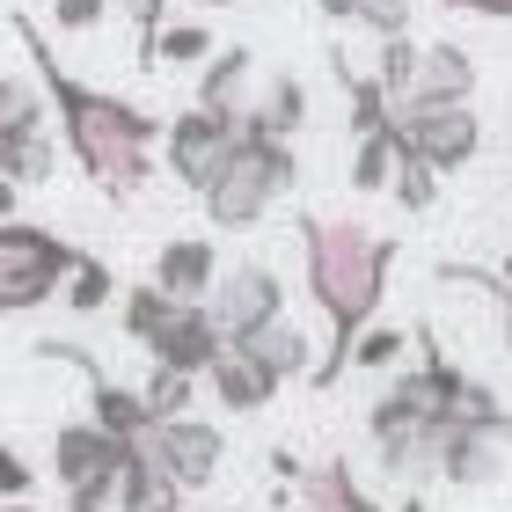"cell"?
Returning <instances> with one entry per match:
<instances>
[{
  "instance_id": "obj_2",
  "label": "cell",
  "mask_w": 512,
  "mask_h": 512,
  "mask_svg": "<svg viewBox=\"0 0 512 512\" xmlns=\"http://www.w3.org/2000/svg\"><path fill=\"white\" fill-rule=\"evenodd\" d=\"M388 264H395V249L366 220H352V213H300V271H308V300L322 308V322H330V359L308 374L315 388H337L352 337L381 315Z\"/></svg>"
},
{
  "instance_id": "obj_25",
  "label": "cell",
  "mask_w": 512,
  "mask_h": 512,
  "mask_svg": "<svg viewBox=\"0 0 512 512\" xmlns=\"http://www.w3.org/2000/svg\"><path fill=\"white\" fill-rule=\"evenodd\" d=\"M139 403H147V417H154V425H169V417H191V403H198V381H183V374H169V366H154V374H147V388H139Z\"/></svg>"
},
{
  "instance_id": "obj_5",
  "label": "cell",
  "mask_w": 512,
  "mask_h": 512,
  "mask_svg": "<svg viewBox=\"0 0 512 512\" xmlns=\"http://www.w3.org/2000/svg\"><path fill=\"white\" fill-rule=\"evenodd\" d=\"M74 256H81V249L66 242V235H52V227L0 220V322L44 308V300H59Z\"/></svg>"
},
{
  "instance_id": "obj_30",
  "label": "cell",
  "mask_w": 512,
  "mask_h": 512,
  "mask_svg": "<svg viewBox=\"0 0 512 512\" xmlns=\"http://www.w3.org/2000/svg\"><path fill=\"white\" fill-rule=\"evenodd\" d=\"M103 15H110V0H52V30H66V37L96 30Z\"/></svg>"
},
{
  "instance_id": "obj_37",
  "label": "cell",
  "mask_w": 512,
  "mask_h": 512,
  "mask_svg": "<svg viewBox=\"0 0 512 512\" xmlns=\"http://www.w3.org/2000/svg\"><path fill=\"white\" fill-rule=\"evenodd\" d=\"M183 8H242V0H183Z\"/></svg>"
},
{
  "instance_id": "obj_26",
  "label": "cell",
  "mask_w": 512,
  "mask_h": 512,
  "mask_svg": "<svg viewBox=\"0 0 512 512\" xmlns=\"http://www.w3.org/2000/svg\"><path fill=\"white\" fill-rule=\"evenodd\" d=\"M410 74H417V37H410V30L381 37V66H374V88H381L388 103H403V96H410Z\"/></svg>"
},
{
  "instance_id": "obj_15",
  "label": "cell",
  "mask_w": 512,
  "mask_h": 512,
  "mask_svg": "<svg viewBox=\"0 0 512 512\" xmlns=\"http://www.w3.org/2000/svg\"><path fill=\"white\" fill-rule=\"evenodd\" d=\"M469 96H476V59L461 44H417V74L403 103H469Z\"/></svg>"
},
{
  "instance_id": "obj_34",
  "label": "cell",
  "mask_w": 512,
  "mask_h": 512,
  "mask_svg": "<svg viewBox=\"0 0 512 512\" xmlns=\"http://www.w3.org/2000/svg\"><path fill=\"white\" fill-rule=\"evenodd\" d=\"M30 96H37V88L22 81V74H8V59H0V110H15V103H30Z\"/></svg>"
},
{
  "instance_id": "obj_29",
  "label": "cell",
  "mask_w": 512,
  "mask_h": 512,
  "mask_svg": "<svg viewBox=\"0 0 512 512\" xmlns=\"http://www.w3.org/2000/svg\"><path fill=\"white\" fill-rule=\"evenodd\" d=\"M169 308H176V300H169V293H154L147 278H139V286L125 293V337H132V344H147L161 322H169Z\"/></svg>"
},
{
  "instance_id": "obj_38",
  "label": "cell",
  "mask_w": 512,
  "mask_h": 512,
  "mask_svg": "<svg viewBox=\"0 0 512 512\" xmlns=\"http://www.w3.org/2000/svg\"><path fill=\"white\" fill-rule=\"evenodd\" d=\"M498 286H512V256H505V271H498Z\"/></svg>"
},
{
  "instance_id": "obj_11",
  "label": "cell",
  "mask_w": 512,
  "mask_h": 512,
  "mask_svg": "<svg viewBox=\"0 0 512 512\" xmlns=\"http://www.w3.org/2000/svg\"><path fill=\"white\" fill-rule=\"evenodd\" d=\"M139 447L169 469L176 491H205V483L227 469V439H220V425H205V417H169V425H154Z\"/></svg>"
},
{
  "instance_id": "obj_12",
  "label": "cell",
  "mask_w": 512,
  "mask_h": 512,
  "mask_svg": "<svg viewBox=\"0 0 512 512\" xmlns=\"http://www.w3.org/2000/svg\"><path fill=\"white\" fill-rule=\"evenodd\" d=\"M220 322H213V308H205V300H176L169 308V322H161V330L139 344V352H147L154 366H169V374H183V381H198L205 366L220 359Z\"/></svg>"
},
{
  "instance_id": "obj_28",
  "label": "cell",
  "mask_w": 512,
  "mask_h": 512,
  "mask_svg": "<svg viewBox=\"0 0 512 512\" xmlns=\"http://www.w3.org/2000/svg\"><path fill=\"white\" fill-rule=\"evenodd\" d=\"M403 330H374V322H366V330L352 337V352H344V374H381V366H395L403 359Z\"/></svg>"
},
{
  "instance_id": "obj_13",
  "label": "cell",
  "mask_w": 512,
  "mask_h": 512,
  "mask_svg": "<svg viewBox=\"0 0 512 512\" xmlns=\"http://www.w3.org/2000/svg\"><path fill=\"white\" fill-rule=\"evenodd\" d=\"M52 169H59V147H52V132H44V96L0 110V176L22 191V183H44Z\"/></svg>"
},
{
  "instance_id": "obj_31",
  "label": "cell",
  "mask_w": 512,
  "mask_h": 512,
  "mask_svg": "<svg viewBox=\"0 0 512 512\" xmlns=\"http://www.w3.org/2000/svg\"><path fill=\"white\" fill-rule=\"evenodd\" d=\"M110 8L132 15V30H139V66H147V44H154L161 22H169V0H110Z\"/></svg>"
},
{
  "instance_id": "obj_35",
  "label": "cell",
  "mask_w": 512,
  "mask_h": 512,
  "mask_svg": "<svg viewBox=\"0 0 512 512\" xmlns=\"http://www.w3.org/2000/svg\"><path fill=\"white\" fill-rule=\"evenodd\" d=\"M330 22H366V0H315Z\"/></svg>"
},
{
  "instance_id": "obj_22",
  "label": "cell",
  "mask_w": 512,
  "mask_h": 512,
  "mask_svg": "<svg viewBox=\"0 0 512 512\" xmlns=\"http://www.w3.org/2000/svg\"><path fill=\"white\" fill-rule=\"evenodd\" d=\"M395 154H403V132H395V125H381V132H352V191L381 198Z\"/></svg>"
},
{
  "instance_id": "obj_10",
  "label": "cell",
  "mask_w": 512,
  "mask_h": 512,
  "mask_svg": "<svg viewBox=\"0 0 512 512\" xmlns=\"http://www.w3.org/2000/svg\"><path fill=\"white\" fill-rule=\"evenodd\" d=\"M227 139H235V118H220V110H176L169 125H161L154 139V154H161V169H169L183 191H205V176L220 169V154H227Z\"/></svg>"
},
{
  "instance_id": "obj_23",
  "label": "cell",
  "mask_w": 512,
  "mask_h": 512,
  "mask_svg": "<svg viewBox=\"0 0 512 512\" xmlns=\"http://www.w3.org/2000/svg\"><path fill=\"white\" fill-rule=\"evenodd\" d=\"M213 59V30L205 22H161L147 44V66H205Z\"/></svg>"
},
{
  "instance_id": "obj_24",
  "label": "cell",
  "mask_w": 512,
  "mask_h": 512,
  "mask_svg": "<svg viewBox=\"0 0 512 512\" xmlns=\"http://www.w3.org/2000/svg\"><path fill=\"white\" fill-rule=\"evenodd\" d=\"M110 293H118V278H110V264H103V256H88V249H81V256H74V271H66V286H59V300H66L74 315H96Z\"/></svg>"
},
{
  "instance_id": "obj_19",
  "label": "cell",
  "mask_w": 512,
  "mask_h": 512,
  "mask_svg": "<svg viewBox=\"0 0 512 512\" xmlns=\"http://www.w3.org/2000/svg\"><path fill=\"white\" fill-rule=\"evenodd\" d=\"M110 512H183V491L169 483V469L139 447H125V469H118V498H110Z\"/></svg>"
},
{
  "instance_id": "obj_9",
  "label": "cell",
  "mask_w": 512,
  "mask_h": 512,
  "mask_svg": "<svg viewBox=\"0 0 512 512\" xmlns=\"http://www.w3.org/2000/svg\"><path fill=\"white\" fill-rule=\"evenodd\" d=\"M205 308H213L220 337H249V330H264V322L286 315V286H278L271 264H256V256H249V264H220Z\"/></svg>"
},
{
  "instance_id": "obj_3",
  "label": "cell",
  "mask_w": 512,
  "mask_h": 512,
  "mask_svg": "<svg viewBox=\"0 0 512 512\" xmlns=\"http://www.w3.org/2000/svg\"><path fill=\"white\" fill-rule=\"evenodd\" d=\"M491 403H498V395L483 381H469L425 337V366H417V374H395L374 395V410H366V439H374L381 469L403 483V491H417V483L439 476V439H447V425H454V417H469V410H491Z\"/></svg>"
},
{
  "instance_id": "obj_7",
  "label": "cell",
  "mask_w": 512,
  "mask_h": 512,
  "mask_svg": "<svg viewBox=\"0 0 512 512\" xmlns=\"http://www.w3.org/2000/svg\"><path fill=\"white\" fill-rule=\"evenodd\" d=\"M395 132H403V147L425 161L432 176H454V169H469V161L483 154L476 103H403L395 110Z\"/></svg>"
},
{
  "instance_id": "obj_27",
  "label": "cell",
  "mask_w": 512,
  "mask_h": 512,
  "mask_svg": "<svg viewBox=\"0 0 512 512\" xmlns=\"http://www.w3.org/2000/svg\"><path fill=\"white\" fill-rule=\"evenodd\" d=\"M388 191H395V205H403V213H432L439 176H432L425 161H417V154L403 147V154H395V169H388Z\"/></svg>"
},
{
  "instance_id": "obj_20",
  "label": "cell",
  "mask_w": 512,
  "mask_h": 512,
  "mask_svg": "<svg viewBox=\"0 0 512 512\" xmlns=\"http://www.w3.org/2000/svg\"><path fill=\"white\" fill-rule=\"evenodd\" d=\"M227 344H242V352L264 366V374L286 388V381H300V374H315V359H308V330H293L286 315L278 322H264V330H249V337H227Z\"/></svg>"
},
{
  "instance_id": "obj_36",
  "label": "cell",
  "mask_w": 512,
  "mask_h": 512,
  "mask_svg": "<svg viewBox=\"0 0 512 512\" xmlns=\"http://www.w3.org/2000/svg\"><path fill=\"white\" fill-rule=\"evenodd\" d=\"M498 300H505V352H512V286H498Z\"/></svg>"
},
{
  "instance_id": "obj_17",
  "label": "cell",
  "mask_w": 512,
  "mask_h": 512,
  "mask_svg": "<svg viewBox=\"0 0 512 512\" xmlns=\"http://www.w3.org/2000/svg\"><path fill=\"white\" fill-rule=\"evenodd\" d=\"M293 505H300V512H388V505H374V498L359 491L352 461H337V454L293 476Z\"/></svg>"
},
{
  "instance_id": "obj_8",
  "label": "cell",
  "mask_w": 512,
  "mask_h": 512,
  "mask_svg": "<svg viewBox=\"0 0 512 512\" xmlns=\"http://www.w3.org/2000/svg\"><path fill=\"white\" fill-rule=\"evenodd\" d=\"M505 469H512V410L491 403V410L454 417L447 439H439V476H447L454 491H483V483H498Z\"/></svg>"
},
{
  "instance_id": "obj_33",
  "label": "cell",
  "mask_w": 512,
  "mask_h": 512,
  "mask_svg": "<svg viewBox=\"0 0 512 512\" xmlns=\"http://www.w3.org/2000/svg\"><path fill=\"white\" fill-rule=\"evenodd\" d=\"M454 15H483V22H512V0H447Z\"/></svg>"
},
{
  "instance_id": "obj_21",
  "label": "cell",
  "mask_w": 512,
  "mask_h": 512,
  "mask_svg": "<svg viewBox=\"0 0 512 512\" xmlns=\"http://www.w3.org/2000/svg\"><path fill=\"white\" fill-rule=\"evenodd\" d=\"M249 118L264 132H278V139H293L300 125H308V88H300V74L264 81V96H249Z\"/></svg>"
},
{
  "instance_id": "obj_1",
  "label": "cell",
  "mask_w": 512,
  "mask_h": 512,
  "mask_svg": "<svg viewBox=\"0 0 512 512\" xmlns=\"http://www.w3.org/2000/svg\"><path fill=\"white\" fill-rule=\"evenodd\" d=\"M15 22V37H22V52H30V66H37V88H44V103H52V118H59V139H66V154L81 161V176L96 183L103 198H139L147 191V176H154V139H161V125L147 118L139 103H125V96H110V88H96V81H81V74H66L59 66V52L44 44V30H37V15H8Z\"/></svg>"
},
{
  "instance_id": "obj_18",
  "label": "cell",
  "mask_w": 512,
  "mask_h": 512,
  "mask_svg": "<svg viewBox=\"0 0 512 512\" xmlns=\"http://www.w3.org/2000/svg\"><path fill=\"white\" fill-rule=\"evenodd\" d=\"M249 81H256V52L249 44H213V59H205L198 74V110H220V118H242L249 110Z\"/></svg>"
},
{
  "instance_id": "obj_16",
  "label": "cell",
  "mask_w": 512,
  "mask_h": 512,
  "mask_svg": "<svg viewBox=\"0 0 512 512\" xmlns=\"http://www.w3.org/2000/svg\"><path fill=\"white\" fill-rule=\"evenodd\" d=\"M198 381L220 395V410H227V417H249V410H264L271 395H278V381H271V374H264V366H256L249 352H242V344H220V359L205 366Z\"/></svg>"
},
{
  "instance_id": "obj_32",
  "label": "cell",
  "mask_w": 512,
  "mask_h": 512,
  "mask_svg": "<svg viewBox=\"0 0 512 512\" xmlns=\"http://www.w3.org/2000/svg\"><path fill=\"white\" fill-rule=\"evenodd\" d=\"M30 461H22L15 447H8V439H0V505H15V498H30Z\"/></svg>"
},
{
  "instance_id": "obj_4",
  "label": "cell",
  "mask_w": 512,
  "mask_h": 512,
  "mask_svg": "<svg viewBox=\"0 0 512 512\" xmlns=\"http://www.w3.org/2000/svg\"><path fill=\"white\" fill-rule=\"evenodd\" d=\"M293 183H300L293 139L264 132V125L242 110V118H235V139H227V154H220V169L205 176V191H198V205H205V220H213L220 235H242V227H256L278 198L293 191Z\"/></svg>"
},
{
  "instance_id": "obj_14",
  "label": "cell",
  "mask_w": 512,
  "mask_h": 512,
  "mask_svg": "<svg viewBox=\"0 0 512 512\" xmlns=\"http://www.w3.org/2000/svg\"><path fill=\"white\" fill-rule=\"evenodd\" d=\"M213 278H220V249H213V235H176V242H161L147 286L169 293V300H205V293H213Z\"/></svg>"
},
{
  "instance_id": "obj_6",
  "label": "cell",
  "mask_w": 512,
  "mask_h": 512,
  "mask_svg": "<svg viewBox=\"0 0 512 512\" xmlns=\"http://www.w3.org/2000/svg\"><path fill=\"white\" fill-rule=\"evenodd\" d=\"M125 469V439H110L96 417H74L52 439V476L66 483V512H110Z\"/></svg>"
},
{
  "instance_id": "obj_39",
  "label": "cell",
  "mask_w": 512,
  "mask_h": 512,
  "mask_svg": "<svg viewBox=\"0 0 512 512\" xmlns=\"http://www.w3.org/2000/svg\"><path fill=\"white\" fill-rule=\"evenodd\" d=\"M0 512H37V505H22V498H15V505H0Z\"/></svg>"
}]
</instances>
